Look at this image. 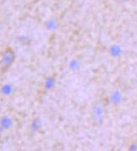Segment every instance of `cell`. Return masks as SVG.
Wrapping results in <instances>:
<instances>
[{"mask_svg":"<svg viewBox=\"0 0 137 151\" xmlns=\"http://www.w3.org/2000/svg\"><path fill=\"white\" fill-rule=\"evenodd\" d=\"M16 58L15 52L10 47H7L0 53V73H4L13 66Z\"/></svg>","mask_w":137,"mask_h":151,"instance_id":"cell-1","label":"cell"},{"mask_svg":"<svg viewBox=\"0 0 137 151\" xmlns=\"http://www.w3.org/2000/svg\"><path fill=\"white\" fill-rule=\"evenodd\" d=\"M92 118L97 124H101L104 120L105 106L102 102H98L93 105L92 108Z\"/></svg>","mask_w":137,"mask_h":151,"instance_id":"cell-2","label":"cell"},{"mask_svg":"<svg viewBox=\"0 0 137 151\" xmlns=\"http://www.w3.org/2000/svg\"><path fill=\"white\" fill-rule=\"evenodd\" d=\"M57 85V75L56 73L49 74L46 76L42 83V89L44 92L50 93L55 90Z\"/></svg>","mask_w":137,"mask_h":151,"instance_id":"cell-3","label":"cell"},{"mask_svg":"<svg viewBox=\"0 0 137 151\" xmlns=\"http://www.w3.org/2000/svg\"><path fill=\"white\" fill-rule=\"evenodd\" d=\"M58 27H59V21L56 18L51 17V18L48 19L46 21V28L50 32L56 31L58 29Z\"/></svg>","mask_w":137,"mask_h":151,"instance_id":"cell-4","label":"cell"},{"mask_svg":"<svg viewBox=\"0 0 137 151\" xmlns=\"http://www.w3.org/2000/svg\"><path fill=\"white\" fill-rule=\"evenodd\" d=\"M109 101L113 105H119L123 101V94L119 91H114L109 95Z\"/></svg>","mask_w":137,"mask_h":151,"instance_id":"cell-5","label":"cell"},{"mask_svg":"<svg viewBox=\"0 0 137 151\" xmlns=\"http://www.w3.org/2000/svg\"><path fill=\"white\" fill-rule=\"evenodd\" d=\"M13 121L12 119L9 116H3L0 119V134L2 132L6 131L8 129H9L12 126Z\"/></svg>","mask_w":137,"mask_h":151,"instance_id":"cell-6","label":"cell"},{"mask_svg":"<svg viewBox=\"0 0 137 151\" xmlns=\"http://www.w3.org/2000/svg\"><path fill=\"white\" fill-rule=\"evenodd\" d=\"M42 128V122L40 118L36 117L30 122V129L33 133H39Z\"/></svg>","mask_w":137,"mask_h":151,"instance_id":"cell-7","label":"cell"},{"mask_svg":"<svg viewBox=\"0 0 137 151\" xmlns=\"http://www.w3.org/2000/svg\"><path fill=\"white\" fill-rule=\"evenodd\" d=\"M80 66H81V63L78 58H72L68 63V68L72 72L78 71L80 68Z\"/></svg>","mask_w":137,"mask_h":151,"instance_id":"cell-8","label":"cell"},{"mask_svg":"<svg viewBox=\"0 0 137 151\" xmlns=\"http://www.w3.org/2000/svg\"><path fill=\"white\" fill-rule=\"evenodd\" d=\"M109 53L113 58H119L122 54V50L119 45H112L109 48Z\"/></svg>","mask_w":137,"mask_h":151,"instance_id":"cell-9","label":"cell"},{"mask_svg":"<svg viewBox=\"0 0 137 151\" xmlns=\"http://www.w3.org/2000/svg\"><path fill=\"white\" fill-rule=\"evenodd\" d=\"M12 85H4L1 89V93L4 96H9L12 93Z\"/></svg>","mask_w":137,"mask_h":151,"instance_id":"cell-10","label":"cell"},{"mask_svg":"<svg viewBox=\"0 0 137 151\" xmlns=\"http://www.w3.org/2000/svg\"><path fill=\"white\" fill-rule=\"evenodd\" d=\"M69 1H71L72 3H78V1H80V0H69Z\"/></svg>","mask_w":137,"mask_h":151,"instance_id":"cell-11","label":"cell"},{"mask_svg":"<svg viewBox=\"0 0 137 151\" xmlns=\"http://www.w3.org/2000/svg\"><path fill=\"white\" fill-rule=\"evenodd\" d=\"M1 144H2V139H1V134H0V147H1Z\"/></svg>","mask_w":137,"mask_h":151,"instance_id":"cell-12","label":"cell"}]
</instances>
